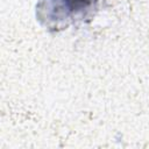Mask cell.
<instances>
[{
	"mask_svg": "<svg viewBox=\"0 0 149 149\" xmlns=\"http://www.w3.org/2000/svg\"><path fill=\"white\" fill-rule=\"evenodd\" d=\"M99 8V0H40L36 3L37 22L50 33L91 21Z\"/></svg>",
	"mask_w": 149,
	"mask_h": 149,
	"instance_id": "obj_1",
	"label": "cell"
}]
</instances>
